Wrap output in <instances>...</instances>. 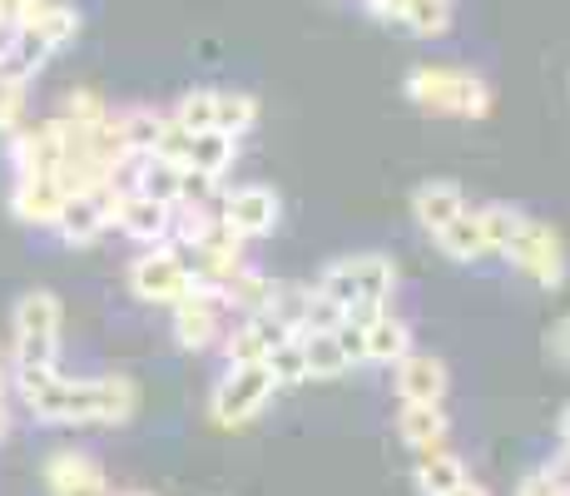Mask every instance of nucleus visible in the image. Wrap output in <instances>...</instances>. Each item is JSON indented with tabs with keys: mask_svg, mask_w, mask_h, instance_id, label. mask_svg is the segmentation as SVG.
Instances as JSON below:
<instances>
[{
	"mask_svg": "<svg viewBox=\"0 0 570 496\" xmlns=\"http://www.w3.org/2000/svg\"><path fill=\"white\" fill-rule=\"evenodd\" d=\"M16 392L40 422L55 427H119L139 412L129 378H60V368H16Z\"/></svg>",
	"mask_w": 570,
	"mask_h": 496,
	"instance_id": "f257e3e1",
	"label": "nucleus"
},
{
	"mask_svg": "<svg viewBox=\"0 0 570 496\" xmlns=\"http://www.w3.org/2000/svg\"><path fill=\"white\" fill-rule=\"evenodd\" d=\"M392 289H397V263L387 253H353V259H337L323 269L317 279V293L327 298L333 308H343V318H377L387 308Z\"/></svg>",
	"mask_w": 570,
	"mask_h": 496,
	"instance_id": "f03ea898",
	"label": "nucleus"
},
{
	"mask_svg": "<svg viewBox=\"0 0 570 496\" xmlns=\"http://www.w3.org/2000/svg\"><path fill=\"white\" fill-rule=\"evenodd\" d=\"M407 99L426 115H491V85L471 70H452V65H416L407 75Z\"/></svg>",
	"mask_w": 570,
	"mask_h": 496,
	"instance_id": "7ed1b4c3",
	"label": "nucleus"
},
{
	"mask_svg": "<svg viewBox=\"0 0 570 496\" xmlns=\"http://www.w3.org/2000/svg\"><path fill=\"white\" fill-rule=\"evenodd\" d=\"M273 392H278V382H273L268 362H228L224 378L214 382V397H208V417L218 427H248L273 402Z\"/></svg>",
	"mask_w": 570,
	"mask_h": 496,
	"instance_id": "20e7f679",
	"label": "nucleus"
},
{
	"mask_svg": "<svg viewBox=\"0 0 570 496\" xmlns=\"http://www.w3.org/2000/svg\"><path fill=\"white\" fill-rule=\"evenodd\" d=\"M16 368H55L60 362V298L36 289L16 303Z\"/></svg>",
	"mask_w": 570,
	"mask_h": 496,
	"instance_id": "39448f33",
	"label": "nucleus"
},
{
	"mask_svg": "<svg viewBox=\"0 0 570 496\" xmlns=\"http://www.w3.org/2000/svg\"><path fill=\"white\" fill-rule=\"evenodd\" d=\"M129 293L145 298V303H159V308H179L184 298L194 293L189 253L174 249V244L145 249L135 263H129Z\"/></svg>",
	"mask_w": 570,
	"mask_h": 496,
	"instance_id": "423d86ee",
	"label": "nucleus"
},
{
	"mask_svg": "<svg viewBox=\"0 0 570 496\" xmlns=\"http://www.w3.org/2000/svg\"><path fill=\"white\" fill-rule=\"evenodd\" d=\"M507 259L517 263L531 283H541V289H561L566 269H570L561 234H556L546 218H531V214H521L517 234H511V244H507Z\"/></svg>",
	"mask_w": 570,
	"mask_h": 496,
	"instance_id": "0eeeda50",
	"label": "nucleus"
},
{
	"mask_svg": "<svg viewBox=\"0 0 570 496\" xmlns=\"http://www.w3.org/2000/svg\"><path fill=\"white\" fill-rule=\"evenodd\" d=\"M218 218H224L228 234H238L248 244V239H263L278 228L283 218V198L268 189V184H238V189H228L218 198Z\"/></svg>",
	"mask_w": 570,
	"mask_h": 496,
	"instance_id": "6e6552de",
	"label": "nucleus"
},
{
	"mask_svg": "<svg viewBox=\"0 0 570 496\" xmlns=\"http://www.w3.org/2000/svg\"><path fill=\"white\" fill-rule=\"evenodd\" d=\"M224 318H228V308H224V298H218V289L194 283V293L174 308V338H179V348L204 352L224 338Z\"/></svg>",
	"mask_w": 570,
	"mask_h": 496,
	"instance_id": "1a4fd4ad",
	"label": "nucleus"
},
{
	"mask_svg": "<svg viewBox=\"0 0 570 496\" xmlns=\"http://www.w3.org/2000/svg\"><path fill=\"white\" fill-rule=\"evenodd\" d=\"M367 10L382 26L402 30V36H416V40H442L456 16L452 0H367Z\"/></svg>",
	"mask_w": 570,
	"mask_h": 496,
	"instance_id": "9d476101",
	"label": "nucleus"
},
{
	"mask_svg": "<svg viewBox=\"0 0 570 496\" xmlns=\"http://www.w3.org/2000/svg\"><path fill=\"white\" fill-rule=\"evenodd\" d=\"M115 204L119 194L115 189H90V194H70L60 208V224H55V234L65 239V244H90V239H100L109 224H115Z\"/></svg>",
	"mask_w": 570,
	"mask_h": 496,
	"instance_id": "9b49d317",
	"label": "nucleus"
},
{
	"mask_svg": "<svg viewBox=\"0 0 570 496\" xmlns=\"http://www.w3.org/2000/svg\"><path fill=\"white\" fill-rule=\"evenodd\" d=\"M10 159H16V179H26V174H60L65 125L60 119H46V125H30L20 135H10Z\"/></svg>",
	"mask_w": 570,
	"mask_h": 496,
	"instance_id": "f8f14e48",
	"label": "nucleus"
},
{
	"mask_svg": "<svg viewBox=\"0 0 570 496\" xmlns=\"http://www.w3.org/2000/svg\"><path fill=\"white\" fill-rule=\"evenodd\" d=\"M115 224H119V234H129L135 244L159 249L174 239V208L159 204V198H149V194H119Z\"/></svg>",
	"mask_w": 570,
	"mask_h": 496,
	"instance_id": "ddd939ff",
	"label": "nucleus"
},
{
	"mask_svg": "<svg viewBox=\"0 0 570 496\" xmlns=\"http://www.w3.org/2000/svg\"><path fill=\"white\" fill-rule=\"evenodd\" d=\"M392 388H397L402 402H422V407H442L446 388H452V378H446V362L432 358V352H407V358L392 368Z\"/></svg>",
	"mask_w": 570,
	"mask_h": 496,
	"instance_id": "4468645a",
	"label": "nucleus"
},
{
	"mask_svg": "<svg viewBox=\"0 0 570 496\" xmlns=\"http://www.w3.org/2000/svg\"><path fill=\"white\" fill-rule=\"evenodd\" d=\"M65 198L70 194L60 189L55 174H26V179H16V189H10V214L30 228H55L60 224Z\"/></svg>",
	"mask_w": 570,
	"mask_h": 496,
	"instance_id": "2eb2a0df",
	"label": "nucleus"
},
{
	"mask_svg": "<svg viewBox=\"0 0 570 496\" xmlns=\"http://www.w3.org/2000/svg\"><path fill=\"white\" fill-rule=\"evenodd\" d=\"M46 487L50 496H109V477L85 451H55L46 461Z\"/></svg>",
	"mask_w": 570,
	"mask_h": 496,
	"instance_id": "dca6fc26",
	"label": "nucleus"
},
{
	"mask_svg": "<svg viewBox=\"0 0 570 496\" xmlns=\"http://www.w3.org/2000/svg\"><path fill=\"white\" fill-rule=\"evenodd\" d=\"M283 338H293V328L283 323V318H273L268 308H263V313L238 318V328L224 338V358H228V362H263L273 348L283 343Z\"/></svg>",
	"mask_w": 570,
	"mask_h": 496,
	"instance_id": "f3484780",
	"label": "nucleus"
},
{
	"mask_svg": "<svg viewBox=\"0 0 570 496\" xmlns=\"http://www.w3.org/2000/svg\"><path fill=\"white\" fill-rule=\"evenodd\" d=\"M462 214H466V194H462V184H452V179H426L422 189L412 194V218L426 234H442V228Z\"/></svg>",
	"mask_w": 570,
	"mask_h": 496,
	"instance_id": "a211bd4d",
	"label": "nucleus"
},
{
	"mask_svg": "<svg viewBox=\"0 0 570 496\" xmlns=\"http://www.w3.org/2000/svg\"><path fill=\"white\" fill-rule=\"evenodd\" d=\"M363 343H367V362H382V368H397L412 352V328L402 323L392 308H382L377 318L363 323Z\"/></svg>",
	"mask_w": 570,
	"mask_h": 496,
	"instance_id": "6ab92c4d",
	"label": "nucleus"
},
{
	"mask_svg": "<svg viewBox=\"0 0 570 496\" xmlns=\"http://www.w3.org/2000/svg\"><path fill=\"white\" fill-rule=\"evenodd\" d=\"M432 239H436V249H442L446 259H456V263L497 259V253H491V239H487V224H481L476 208H466L462 218H452V224H446L442 234H432Z\"/></svg>",
	"mask_w": 570,
	"mask_h": 496,
	"instance_id": "aec40b11",
	"label": "nucleus"
},
{
	"mask_svg": "<svg viewBox=\"0 0 570 496\" xmlns=\"http://www.w3.org/2000/svg\"><path fill=\"white\" fill-rule=\"evenodd\" d=\"M234 154H238V139H234V135L199 129V135L184 139L179 164H184V169H199V174H214V179H224V174L234 169Z\"/></svg>",
	"mask_w": 570,
	"mask_h": 496,
	"instance_id": "412c9836",
	"label": "nucleus"
},
{
	"mask_svg": "<svg viewBox=\"0 0 570 496\" xmlns=\"http://www.w3.org/2000/svg\"><path fill=\"white\" fill-rule=\"evenodd\" d=\"M412 482L422 496H452L466 482V467H462V457H452L446 447H432V451H416Z\"/></svg>",
	"mask_w": 570,
	"mask_h": 496,
	"instance_id": "4be33fe9",
	"label": "nucleus"
},
{
	"mask_svg": "<svg viewBox=\"0 0 570 496\" xmlns=\"http://www.w3.org/2000/svg\"><path fill=\"white\" fill-rule=\"evenodd\" d=\"M397 432H402V442H407L412 451H432V447H446V432H452V422H446V412H442V407L402 402Z\"/></svg>",
	"mask_w": 570,
	"mask_h": 496,
	"instance_id": "5701e85b",
	"label": "nucleus"
},
{
	"mask_svg": "<svg viewBox=\"0 0 570 496\" xmlns=\"http://www.w3.org/2000/svg\"><path fill=\"white\" fill-rule=\"evenodd\" d=\"M135 194H149L159 204L179 208V194H184V164L174 159H159V154H145V169H139V189Z\"/></svg>",
	"mask_w": 570,
	"mask_h": 496,
	"instance_id": "b1692460",
	"label": "nucleus"
},
{
	"mask_svg": "<svg viewBox=\"0 0 570 496\" xmlns=\"http://www.w3.org/2000/svg\"><path fill=\"white\" fill-rule=\"evenodd\" d=\"M303 338V358H308V382H333V378H343L347 372V358H343V348H337V338H333V328L327 333H298Z\"/></svg>",
	"mask_w": 570,
	"mask_h": 496,
	"instance_id": "393cba45",
	"label": "nucleus"
},
{
	"mask_svg": "<svg viewBox=\"0 0 570 496\" xmlns=\"http://www.w3.org/2000/svg\"><path fill=\"white\" fill-rule=\"evenodd\" d=\"M258 125V99L254 95H234V90H214V129L218 135H248Z\"/></svg>",
	"mask_w": 570,
	"mask_h": 496,
	"instance_id": "a878e982",
	"label": "nucleus"
},
{
	"mask_svg": "<svg viewBox=\"0 0 570 496\" xmlns=\"http://www.w3.org/2000/svg\"><path fill=\"white\" fill-rule=\"evenodd\" d=\"M263 362H268V372H273L278 388H298V382H308V358H303V338L298 333L283 338V343L273 348Z\"/></svg>",
	"mask_w": 570,
	"mask_h": 496,
	"instance_id": "bb28decb",
	"label": "nucleus"
},
{
	"mask_svg": "<svg viewBox=\"0 0 570 496\" xmlns=\"http://www.w3.org/2000/svg\"><path fill=\"white\" fill-rule=\"evenodd\" d=\"M164 125H169V115H159V109H119V129H125V145L135 154L155 149V139L164 135Z\"/></svg>",
	"mask_w": 570,
	"mask_h": 496,
	"instance_id": "cd10ccee",
	"label": "nucleus"
},
{
	"mask_svg": "<svg viewBox=\"0 0 570 496\" xmlns=\"http://www.w3.org/2000/svg\"><path fill=\"white\" fill-rule=\"evenodd\" d=\"M169 119L179 129H189V135H199V129H214V90H189Z\"/></svg>",
	"mask_w": 570,
	"mask_h": 496,
	"instance_id": "c85d7f7f",
	"label": "nucleus"
},
{
	"mask_svg": "<svg viewBox=\"0 0 570 496\" xmlns=\"http://www.w3.org/2000/svg\"><path fill=\"white\" fill-rule=\"evenodd\" d=\"M476 214H481V224H487L491 253H507L511 234H517V224H521V208H507V204H481Z\"/></svg>",
	"mask_w": 570,
	"mask_h": 496,
	"instance_id": "c756f323",
	"label": "nucleus"
},
{
	"mask_svg": "<svg viewBox=\"0 0 570 496\" xmlns=\"http://www.w3.org/2000/svg\"><path fill=\"white\" fill-rule=\"evenodd\" d=\"M109 115H115V109H109L95 90H70V95H65V115H60V119H70V125H85V129H90V125H100V119H109Z\"/></svg>",
	"mask_w": 570,
	"mask_h": 496,
	"instance_id": "7c9ffc66",
	"label": "nucleus"
},
{
	"mask_svg": "<svg viewBox=\"0 0 570 496\" xmlns=\"http://www.w3.org/2000/svg\"><path fill=\"white\" fill-rule=\"evenodd\" d=\"M26 129V80H0V135Z\"/></svg>",
	"mask_w": 570,
	"mask_h": 496,
	"instance_id": "2f4dec72",
	"label": "nucleus"
},
{
	"mask_svg": "<svg viewBox=\"0 0 570 496\" xmlns=\"http://www.w3.org/2000/svg\"><path fill=\"white\" fill-rule=\"evenodd\" d=\"M333 338H337V348H343L347 368H353V362H367V343H363V323H357V318H343V323H337V328H333Z\"/></svg>",
	"mask_w": 570,
	"mask_h": 496,
	"instance_id": "473e14b6",
	"label": "nucleus"
},
{
	"mask_svg": "<svg viewBox=\"0 0 570 496\" xmlns=\"http://www.w3.org/2000/svg\"><path fill=\"white\" fill-rule=\"evenodd\" d=\"M517 496H566V492L556 487V477H551V471H546V467H535V471H525V477H521Z\"/></svg>",
	"mask_w": 570,
	"mask_h": 496,
	"instance_id": "72a5a7b5",
	"label": "nucleus"
},
{
	"mask_svg": "<svg viewBox=\"0 0 570 496\" xmlns=\"http://www.w3.org/2000/svg\"><path fill=\"white\" fill-rule=\"evenodd\" d=\"M546 348H551V358H556V362H566V368H570V313L551 328V343H546Z\"/></svg>",
	"mask_w": 570,
	"mask_h": 496,
	"instance_id": "f704fd0d",
	"label": "nucleus"
},
{
	"mask_svg": "<svg viewBox=\"0 0 570 496\" xmlns=\"http://www.w3.org/2000/svg\"><path fill=\"white\" fill-rule=\"evenodd\" d=\"M546 471H551V477H556V487H561V492L570 496V447H561V457H556Z\"/></svg>",
	"mask_w": 570,
	"mask_h": 496,
	"instance_id": "c9c22d12",
	"label": "nucleus"
},
{
	"mask_svg": "<svg viewBox=\"0 0 570 496\" xmlns=\"http://www.w3.org/2000/svg\"><path fill=\"white\" fill-rule=\"evenodd\" d=\"M556 432H561V447H570V402L561 407V422H556Z\"/></svg>",
	"mask_w": 570,
	"mask_h": 496,
	"instance_id": "e433bc0d",
	"label": "nucleus"
},
{
	"mask_svg": "<svg viewBox=\"0 0 570 496\" xmlns=\"http://www.w3.org/2000/svg\"><path fill=\"white\" fill-rule=\"evenodd\" d=\"M452 496H491V492H487V487H481V482H471V477H466V482H462V487H456Z\"/></svg>",
	"mask_w": 570,
	"mask_h": 496,
	"instance_id": "4c0bfd02",
	"label": "nucleus"
},
{
	"mask_svg": "<svg viewBox=\"0 0 570 496\" xmlns=\"http://www.w3.org/2000/svg\"><path fill=\"white\" fill-rule=\"evenodd\" d=\"M0 402H6V358H0Z\"/></svg>",
	"mask_w": 570,
	"mask_h": 496,
	"instance_id": "58836bf2",
	"label": "nucleus"
},
{
	"mask_svg": "<svg viewBox=\"0 0 570 496\" xmlns=\"http://www.w3.org/2000/svg\"><path fill=\"white\" fill-rule=\"evenodd\" d=\"M119 496H155V492H119Z\"/></svg>",
	"mask_w": 570,
	"mask_h": 496,
	"instance_id": "ea45409f",
	"label": "nucleus"
}]
</instances>
